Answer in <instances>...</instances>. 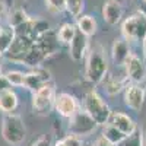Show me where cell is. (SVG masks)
<instances>
[{
	"label": "cell",
	"mask_w": 146,
	"mask_h": 146,
	"mask_svg": "<svg viewBox=\"0 0 146 146\" xmlns=\"http://www.w3.org/2000/svg\"><path fill=\"white\" fill-rule=\"evenodd\" d=\"M108 73V58L101 45H94L88 50L85 76L92 83H100Z\"/></svg>",
	"instance_id": "obj_1"
},
{
	"label": "cell",
	"mask_w": 146,
	"mask_h": 146,
	"mask_svg": "<svg viewBox=\"0 0 146 146\" xmlns=\"http://www.w3.org/2000/svg\"><path fill=\"white\" fill-rule=\"evenodd\" d=\"M83 107H85V111L89 114L91 118H94V121L98 126H104L108 123V118L111 115V110L96 91H89L86 94L83 100Z\"/></svg>",
	"instance_id": "obj_2"
},
{
	"label": "cell",
	"mask_w": 146,
	"mask_h": 146,
	"mask_svg": "<svg viewBox=\"0 0 146 146\" xmlns=\"http://www.w3.org/2000/svg\"><path fill=\"white\" fill-rule=\"evenodd\" d=\"M2 136L9 145H21L25 140L27 129L19 115L5 114L2 120Z\"/></svg>",
	"instance_id": "obj_3"
},
{
	"label": "cell",
	"mask_w": 146,
	"mask_h": 146,
	"mask_svg": "<svg viewBox=\"0 0 146 146\" xmlns=\"http://www.w3.org/2000/svg\"><path fill=\"white\" fill-rule=\"evenodd\" d=\"M121 34L129 42L143 41L146 36V16L140 10L127 16L121 23Z\"/></svg>",
	"instance_id": "obj_4"
},
{
	"label": "cell",
	"mask_w": 146,
	"mask_h": 146,
	"mask_svg": "<svg viewBox=\"0 0 146 146\" xmlns=\"http://www.w3.org/2000/svg\"><path fill=\"white\" fill-rule=\"evenodd\" d=\"M56 100V89H54V83L48 82L47 85L41 86L40 89H36L32 95V110L36 114H48V111L51 110L54 105Z\"/></svg>",
	"instance_id": "obj_5"
},
{
	"label": "cell",
	"mask_w": 146,
	"mask_h": 146,
	"mask_svg": "<svg viewBox=\"0 0 146 146\" xmlns=\"http://www.w3.org/2000/svg\"><path fill=\"white\" fill-rule=\"evenodd\" d=\"M69 130H70V135H75V136H86L91 135V133L96 129V124L94 118L89 117V114L86 111H78L73 117L69 118Z\"/></svg>",
	"instance_id": "obj_6"
},
{
	"label": "cell",
	"mask_w": 146,
	"mask_h": 146,
	"mask_svg": "<svg viewBox=\"0 0 146 146\" xmlns=\"http://www.w3.org/2000/svg\"><path fill=\"white\" fill-rule=\"evenodd\" d=\"M34 40L28 38V36H22V35H16L15 34V40L12 42V45L9 47V50L6 51V57L9 60H13L18 63H23L27 54L29 53V50L34 45Z\"/></svg>",
	"instance_id": "obj_7"
},
{
	"label": "cell",
	"mask_w": 146,
	"mask_h": 146,
	"mask_svg": "<svg viewBox=\"0 0 146 146\" xmlns=\"http://www.w3.org/2000/svg\"><path fill=\"white\" fill-rule=\"evenodd\" d=\"M126 67V78L127 80H131L133 83H142L146 79V66L143 63V60L136 56V54H130L129 58L124 63Z\"/></svg>",
	"instance_id": "obj_8"
},
{
	"label": "cell",
	"mask_w": 146,
	"mask_h": 146,
	"mask_svg": "<svg viewBox=\"0 0 146 146\" xmlns=\"http://www.w3.org/2000/svg\"><path fill=\"white\" fill-rule=\"evenodd\" d=\"M54 108L62 117L70 118L79 111V104H78L76 98L73 95H70L67 92H62V94L56 95Z\"/></svg>",
	"instance_id": "obj_9"
},
{
	"label": "cell",
	"mask_w": 146,
	"mask_h": 146,
	"mask_svg": "<svg viewBox=\"0 0 146 146\" xmlns=\"http://www.w3.org/2000/svg\"><path fill=\"white\" fill-rule=\"evenodd\" d=\"M145 102V89L137 83H130L124 88V104L133 110V111L139 113L143 108Z\"/></svg>",
	"instance_id": "obj_10"
},
{
	"label": "cell",
	"mask_w": 146,
	"mask_h": 146,
	"mask_svg": "<svg viewBox=\"0 0 146 146\" xmlns=\"http://www.w3.org/2000/svg\"><path fill=\"white\" fill-rule=\"evenodd\" d=\"M48 82H51V73L45 69L38 67L29 73H25V85H23V88L35 92L36 89H40L41 86L47 85Z\"/></svg>",
	"instance_id": "obj_11"
},
{
	"label": "cell",
	"mask_w": 146,
	"mask_h": 146,
	"mask_svg": "<svg viewBox=\"0 0 146 146\" xmlns=\"http://www.w3.org/2000/svg\"><path fill=\"white\" fill-rule=\"evenodd\" d=\"M35 44L38 45V48L44 53L45 57L57 53L58 48H60V41L57 38V32H54L53 29L41 34L38 38L35 40Z\"/></svg>",
	"instance_id": "obj_12"
},
{
	"label": "cell",
	"mask_w": 146,
	"mask_h": 146,
	"mask_svg": "<svg viewBox=\"0 0 146 146\" xmlns=\"http://www.w3.org/2000/svg\"><path fill=\"white\" fill-rule=\"evenodd\" d=\"M108 123L113 124L115 129H118L121 133H124V135H131L133 131L137 129L135 120H133L130 115L121 113V111H111V115L108 118Z\"/></svg>",
	"instance_id": "obj_13"
},
{
	"label": "cell",
	"mask_w": 146,
	"mask_h": 146,
	"mask_svg": "<svg viewBox=\"0 0 146 146\" xmlns=\"http://www.w3.org/2000/svg\"><path fill=\"white\" fill-rule=\"evenodd\" d=\"M88 36L83 35L80 31L76 32L75 38H73L69 44V56L73 62H80V60L86 56L88 53Z\"/></svg>",
	"instance_id": "obj_14"
},
{
	"label": "cell",
	"mask_w": 146,
	"mask_h": 146,
	"mask_svg": "<svg viewBox=\"0 0 146 146\" xmlns=\"http://www.w3.org/2000/svg\"><path fill=\"white\" fill-rule=\"evenodd\" d=\"M101 12H102V19L108 25H117L123 18L121 2H115V0H105Z\"/></svg>",
	"instance_id": "obj_15"
},
{
	"label": "cell",
	"mask_w": 146,
	"mask_h": 146,
	"mask_svg": "<svg viewBox=\"0 0 146 146\" xmlns=\"http://www.w3.org/2000/svg\"><path fill=\"white\" fill-rule=\"evenodd\" d=\"M131 54L130 51V42L127 40L121 38H115L113 48H111V56H113V62L118 66H124L126 60L129 58V56Z\"/></svg>",
	"instance_id": "obj_16"
},
{
	"label": "cell",
	"mask_w": 146,
	"mask_h": 146,
	"mask_svg": "<svg viewBox=\"0 0 146 146\" xmlns=\"http://www.w3.org/2000/svg\"><path fill=\"white\" fill-rule=\"evenodd\" d=\"M19 100L18 95L13 89L6 88L3 91H0V111L5 114H12L18 108Z\"/></svg>",
	"instance_id": "obj_17"
},
{
	"label": "cell",
	"mask_w": 146,
	"mask_h": 146,
	"mask_svg": "<svg viewBox=\"0 0 146 146\" xmlns=\"http://www.w3.org/2000/svg\"><path fill=\"white\" fill-rule=\"evenodd\" d=\"M76 28H78V31H80L83 35H86L89 38V36L96 34V28H98V25H96L95 18H92L91 15H83V16L80 15L76 19Z\"/></svg>",
	"instance_id": "obj_18"
},
{
	"label": "cell",
	"mask_w": 146,
	"mask_h": 146,
	"mask_svg": "<svg viewBox=\"0 0 146 146\" xmlns=\"http://www.w3.org/2000/svg\"><path fill=\"white\" fill-rule=\"evenodd\" d=\"M15 40V29L12 27H0V54H6Z\"/></svg>",
	"instance_id": "obj_19"
},
{
	"label": "cell",
	"mask_w": 146,
	"mask_h": 146,
	"mask_svg": "<svg viewBox=\"0 0 146 146\" xmlns=\"http://www.w3.org/2000/svg\"><path fill=\"white\" fill-rule=\"evenodd\" d=\"M102 127H104V129H102V137H104L105 140H108L111 145H114V146H117L121 140L126 137L124 133H121L118 129H115L113 124H110V123L104 124Z\"/></svg>",
	"instance_id": "obj_20"
},
{
	"label": "cell",
	"mask_w": 146,
	"mask_h": 146,
	"mask_svg": "<svg viewBox=\"0 0 146 146\" xmlns=\"http://www.w3.org/2000/svg\"><path fill=\"white\" fill-rule=\"evenodd\" d=\"M76 32H78L76 25H73V23H63L57 31V38H58L60 44H67L69 45L70 41L75 38Z\"/></svg>",
	"instance_id": "obj_21"
},
{
	"label": "cell",
	"mask_w": 146,
	"mask_h": 146,
	"mask_svg": "<svg viewBox=\"0 0 146 146\" xmlns=\"http://www.w3.org/2000/svg\"><path fill=\"white\" fill-rule=\"evenodd\" d=\"M29 19V16L27 15V12L23 9H15L9 13V18H7V25L12 27V28H16L19 25H22L23 22H27Z\"/></svg>",
	"instance_id": "obj_22"
},
{
	"label": "cell",
	"mask_w": 146,
	"mask_h": 146,
	"mask_svg": "<svg viewBox=\"0 0 146 146\" xmlns=\"http://www.w3.org/2000/svg\"><path fill=\"white\" fill-rule=\"evenodd\" d=\"M83 5H85V0H66V10L69 12V15L78 19L83 12L85 7Z\"/></svg>",
	"instance_id": "obj_23"
},
{
	"label": "cell",
	"mask_w": 146,
	"mask_h": 146,
	"mask_svg": "<svg viewBox=\"0 0 146 146\" xmlns=\"http://www.w3.org/2000/svg\"><path fill=\"white\" fill-rule=\"evenodd\" d=\"M3 76L6 78V80L10 86H23L25 85V73H22V72L12 70V72L5 73Z\"/></svg>",
	"instance_id": "obj_24"
},
{
	"label": "cell",
	"mask_w": 146,
	"mask_h": 146,
	"mask_svg": "<svg viewBox=\"0 0 146 146\" xmlns=\"http://www.w3.org/2000/svg\"><path fill=\"white\" fill-rule=\"evenodd\" d=\"M117 146H142V130L136 129L131 135H127Z\"/></svg>",
	"instance_id": "obj_25"
},
{
	"label": "cell",
	"mask_w": 146,
	"mask_h": 146,
	"mask_svg": "<svg viewBox=\"0 0 146 146\" xmlns=\"http://www.w3.org/2000/svg\"><path fill=\"white\" fill-rule=\"evenodd\" d=\"M127 85H126V80H121V79H115L113 76H110L107 85H105V88H107V92L110 95H114V94H118L123 88H126Z\"/></svg>",
	"instance_id": "obj_26"
},
{
	"label": "cell",
	"mask_w": 146,
	"mask_h": 146,
	"mask_svg": "<svg viewBox=\"0 0 146 146\" xmlns=\"http://www.w3.org/2000/svg\"><path fill=\"white\" fill-rule=\"evenodd\" d=\"M45 6L51 13H62L66 10V0H45Z\"/></svg>",
	"instance_id": "obj_27"
},
{
	"label": "cell",
	"mask_w": 146,
	"mask_h": 146,
	"mask_svg": "<svg viewBox=\"0 0 146 146\" xmlns=\"http://www.w3.org/2000/svg\"><path fill=\"white\" fill-rule=\"evenodd\" d=\"M31 146H53L51 135H42V136H40L35 142H32Z\"/></svg>",
	"instance_id": "obj_28"
},
{
	"label": "cell",
	"mask_w": 146,
	"mask_h": 146,
	"mask_svg": "<svg viewBox=\"0 0 146 146\" xmlns=\"http://www.w3.org/2000/svg\"><path fill=\"white\" fill-rule=\"evenodd\" d=\"M92 146H114V145H111L108 140H105V139L101 136V137H98V139H96V140L94 142V145H92Z\"/></svg>",
	"instance_id": "obj_29"
},
{
	"label": "cell",
	"mask_w": 146,
	"mask_h": 146,
	"mask_svg": "<svg viewBox=\"0 0 146 146\" xmlns=\"http://www.w3.org/2000/svg\"><path fill=\"white\" fill-rule=\"evenodd\" d=\"M7 15V5L5 0H0V19H3Z\"/></svg>",
	"instance_id": "obj_30"
},
{
	"label": "cell",
	"mask_w": 146,
	"mask_h": 146,
	"mask_svg": "<svg viewBox=\"0 0 146 146\" xmlns=\"http://www.w3.org/2000/svg\"><path fill=\"white\" fill-rule=\"evenodd\" d=\"M6 88H10V85L7 83V80H6L5 76H0V91H3Z\"/></svg>",
	"instance_id": "obj_31"
},
{
	"label": "cell",
	"mask_w": 146,
	"mask_h": 146,
	"mask_svg": "<svg viewBox=\"0 0 146 146\" xmlns=\"http://www.w3.org/2000/svg\"><path fill=\"white\" fill-rule=\"evenodd\" d=\"M142 146H146V130L142 131Z\"/></svg>",
	"instance_id": "obj_32"
},
{
	"label": "cell",
	"mask_w": 146,
	"mask_h": 146,
	"mask_svg": "<svg viewBox=\"0 0 146 146\" xmlns=\"http://www.w3.org/2000/svg\"><path fill=\"white\" fill-rule=\"evenodd\" d=\"M143 56H145V58H146V36H145V38H143Z\"/></svg>",
	"instance_id": "obj_33"
},
{
	"label": "cell",
	"mask_w": 146,
	"mask_h": 146,
	"mask_svg": "<svg viewBox=\"0 0 146 146\" xmlns=\"http://www.w3.org/2000/svg\"><path fill=\"white\" fill-rule=\"evenodd\" d=\"M142 110H145V111H146V89H145V102H143V108Z\"/></svg>",
	"instance_id": "obj_34"
},
{
	"label": "cell",
	"mask_w": 146,
	"mask_h": 146,
	"mask_svg": "<svg viewBox=\"0 0 146 146\" xmlns=\"http://www.w3.org/2000/svg\"><path fill=\"white\" fill-rule=\"evenodd\" d=\"M0 62H2V54H0ZM0 67H2V66H0Z\"/></svg>",
	"instance_id": "obj_35"
},
{
	"label": "cell",
	"mask_w": 146,
	"mask_h": 146,
	"mask_svg": "<svg viewBox=\"0 0 146 146\" xmlns=\"http://www.w3.org/2000/svg\"><path fill=\"white\" fill-rule=\"evenodd\" d=\"M142 2H143V3H146V0H142Z\"/></svg>",
	"instance_id": "obj_36"
},
{
	"label": "cell",
	"mask_w": 146,
	"mask_h": 146,
	"mask_svg": "<svg viewBox=\"0 0 146 146\" xmlns=\"http://www.w3.org/2000/svg\"><path fill=\"white\" fill-rule=\"evenodd\" d=\"M115 2H121V0H115Z\"/></svg>",
	"instance_id": "obj_37"
}]
</instances>
